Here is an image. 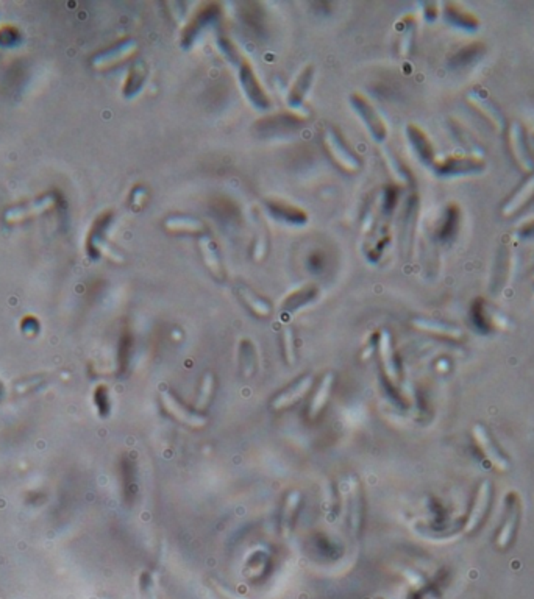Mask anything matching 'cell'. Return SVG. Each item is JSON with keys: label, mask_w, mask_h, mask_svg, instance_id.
I'll use <instances>...</instances> for the list:
<instances>
[{"label": "cell", "mask_w": 534, "mask_h": 599, "mask_svg": "<svg viewBox=\"0 0 534 599\" xmlns=\"http://www.w3.org/2000/svg\"><path fill=\"white\" fill-rule=\"evenodd\" d=\"M113 222V212L106 211L97 217L94 225L88 236V251L93 258H101V254L106 251L105 236Z\"/></svg>", "instance_id": "ac0fdd59"}, {"label": "cell", "mask_w": 534, "mask_h": 599, "mask_svg": "<svg viewBox=\"0 0 534 599\" xmlns=\"http://www.w3.org/2000/svg\"><path fill=\"white\" fill-rule=\"evenodd\" d=\"M164 229L172 234H202L205 233V225L202 222L188 214H172L164 219Z\"/></svg>", "instance_id": "cb8c5ba5"}, {"label": "cell", "mask_w": 534, "mask_h": 599, "mask_svg": "<svg viewBox=\"0 0 534 599\" xmlns=\"http://www.w3.org/2000/svg\"><path fill=\"white\" fill-rule=\"evenodd\" d=\"M508 145L517 166L523 172H527V174H534V160L528 150L527 141H525L523 130L519 124H513L508 128Z\"/></svg>", "instance_id": "9c48e42d"}, {"label": "cell", "mask_w": 534, "mask_h": 599, "mask_svg": "<svg viewBox=\"0 0 534 599\" xmlns=\"http://www.w3.org/2000/svg\"><path fill=\"white\" fill-rule=\"evenodd\" d=\"M266 250H267V239H266V234H262V236H260V237H258L257 242H255V247H253V258H255V259H258V261H261L262 258H265Z\"/></svg>", "instance_id": "7dc6e473"}, {"label": "cell", "mask_w": 534, "mask_h": 599, "mask_svg": "<svg viewBox=\"0 0 534 599\" xmlns=\"http://www.w3.org/2000/svg\"><path fill=\"white\" fill-rule=\"evenodd\" d=\"M236 293L255 316L269 317L270 313H272V306H270V303H267V300L260 297L257 292H253L250 287L240 284L236 287Z\"/></svg>", "instance_id": "f546056e"}, {"label": "cell", "mask_w": 534, "mask_h": 599, "mask_svg": "<svg viewBox=\"0 0 534 599\" xmlns=\"http://www.w3.org/2000/svg\"><path fill=\"white\" fill-rule=\"evenodd\" d=\"M313 382H314V378L311 375L302 376L300 380L295 381L286 390H283L280 395H277L272 400V409L282 410V409L289 407L295 403H299V401L309 392V389L313 387Z\"/></svg>", "instance_id": "9a60e30c"}, {"label": "cell", "mask_w": 534, "mask_h": 599, "mask_svg": "<svg viewBox=\"0 0 534 599\" xmlns=\"http://www.w3.org/2000/svg\"><path fill=\"white\" fill-rule=\"evenodd\" d=\"M212 214L222 222H230V224H235V222L240 220V209H237L236 203L230 199H216L212 200L211 207Z\"/></svg>", "instance_id": "e575fe53"}, {"label": "cell", "mask_w": 534, "mask_h": 599, "mask_svg": "<svg viewBox=\"0 0 534 599\" xmlns=\"http://www.w3.org/2000/svg\"><path fill=\"white\" fill-rule=\"evenodd\" d=\"M199 249H200L202 259L205 262V266H207V269L210 270V274L219 281L225 280V269H224V264H222L217 244L212 241L210 236L203 234L199 241Z\"/></svg>", "instance_id": "44dd1931"}, {"label": "cell", "mask_w": 534, "mask_h": 599, "mask_svg": "<svg viewBox=\"0 0 534 599\" xmlns=\"http://www.w3.org/2000/svg\"><path fill=\"white\" fill-rule=\"evenodd\" d=\"M341 494L344 507H346L349 516L351 534L358 536L361 520H363V496H361L359 482L355 476L349 474L341 481Z\"/></svg>", "instance_id": "3957f363"}, {"label": "cell", "mask_w": 534, "mask_h": 599, "mask_svg": "<svg viewBox=\"0 0 534 599\" xmlns=\"http://www.w3.org/2000/svg\"><path fill=\"white\" fill-rule=\"evenodd\" d=\"M212 390H215V376H212L211 373H207L203 376L199 397H197V409L203 410L205 407L208 406L210 398L212 395Z\"/></svg>", "instance_id": "b9f144b4"}, {"label": "cell", "mask_w": 534, "mask_h": 599, "mask_svg": "<svg viewBox=\"0 0 534 599\" xmlns=\"http://www.w3.org/2000/svg\"><path fill=\"white\" fill-rule=\"evenodd\" d=\"M322 142L328 157L333 160L336 166L341 167L347 174H356L361 169V160L350 150V147L344 142L338 131L327 128L322 135Z\"/></svg>", "instance_id": "6da1fadb"}, {"label": "cell", "mask_w": 534, "mask_h": 599, "mask_svg": "<svg viewBox=\"0 0 534 599\" xmlns=\"http://www.w3.org/2000/svg\"><path fill=\"white\" fill-rule=\"evenodd\" d=\"M467 102H469L476 111H480L489 124L497 128V130H503L505 128V116L502 114V111L498 110V106L489 100V97L484 94L483 91H471L467 94Z\"/></svg>", "instance_id": "4fadbf2b"}, {"label": "cell", "mask_w": 534, "mask_h": 599, "mask_svg": "<svg viewBox=\"0 0 534 599\" xmlns=\"http://www.w3.org/2000/svg\"><path fill=\"white\" fill-rule=\"evenodd\" d=\"M406 136H408V141L413 147L416 155L419 157V160L423 161L425 164H433L434 162V150H433V145L430 142L428 136L423 133L422 128H419L417 125H408L406 127Z\"/></svg>", "instance_id": "4316f807"}, {"label": "cell", "mask_w": 534, "mask_h": 599, "mask_svg": "<svg viewBox=\"0 0 534 599\" xmlns=\"http://www.w3.org/2000/svg\"><path fill=\"white\" fill-rule=\"evenodd\" d=\"M533 280H534V274H533Z\"/></svg>", "instance_id": "f907efd6"}, {"label": "cell", "mask_w": 534, "mask_h": 599, "mask_svg": "<svg viewBox=\"0 0 534 599\" xmlns=\"http://www.w3.org/2000/svg\"><path fill=\"white\" fill-rule=\"evenodd\" d=\"M484 303H483V300H478L473 305V308H472V318H473V322H475V325L478 326V328H481V330H489V322H488V318H486V316H484L483 313H484Z\"/></svg>", "instance_id": "ee69618b"}, {"label": "cell", "mask_w": 534, "mask_h": 599, "mask_svg": "<svg viewBox=\"0 0 534 599\" xmlns=\"http://www.w3.org/2000/svg\"><path fill=\"white\" fill-rule=\"evenodd\" d=\"M519 233H520L522 237H525V239H530V237H534V222H531V224H527L525 226H522L519 229Z\"/></svg>", "instance_id": "681fc988"}, {"label": "cell", "mask_w": 534, "mask_h": 599, "mask_svg": "<svg viewBox=\"0 0 534 599\" xmlns=\"http://www.w3.org/2000/svg\"><path fill=\"white\" fill-rule=\"evenodd\" d=\"M138 51V44L135 39H124L120 43L114 44L113 47L106 48V51L97 53L91 64L93 68L97 71H106L111 68H116V66L125 63L130 60Z\"/></svg>", "instance_id": "8992f818"}, {"label": "cell", "mask_w": 534, "mask_h": 599, "mask_svg": "<svg viewBox=\"0 0 534 599\" xmlns=\"http://www.w3.org/2000/svg\"><path fill=\"white\" fill-rule=\"evenodd\" d=\"M350 105H351V108L356 111V114L361 118V120L364 122V125L367 127L369 133L372 135L375 141L383 142L386 136H388V128H386L384 120L381 119L380 114L376 113V110L374 108L372 103L366 100V98L361 94H351L350 95Z\"/></svg>", "instance_id": "5b68a950"}, {"label": "cell", "mask_w": 534, "mask_h": 599, "mask_svg": "<svg viewBox=\"0 0 534 599\" xmlns=\"http://www.w3.org/2000/svg\"><path fill=\"white\" fill-rule=\"evenodd\" d=\"M384 160H386V162H388V166H389L391 172L394 174V177H396V179H397L399 183H401V184H408V183L411 182V175H409L408 172H406V169H405L404 164H401V162L396 158V155H394V153H389V152H388V149H384Z\"/></svg>", "instance_id": "f35d334b"}, {"label": "cell", "mask_w": 534, "mask_h": 599, "mask_svg": "<svg viewBox=\"0 0 534 599\" xmlns=\"http://www.w3.org/2000/svg\"><path fill=\"white\" fill-rule=\"evenodd\" d=\"M313 80H314V68L313 66H308V68H305L300 72V75L292 85L289 94H287V105H289V108L294 110L295 113H299L303 108V103H305L307 94L309 91L311 85H313Z\"/></svg>", "instance_id": "7402d4cb"}, {"label": "cell", "mask_w": 534, "mask_h": 599, "mask_svg": "<svg viewBox=\"0 0 534 599\" xmlns=\"http://www.w3.org/2000/svg\"><path fill=\"white\" fill-rule=\"evenodd\" d=\"M300 504V491L294 490L287 495L286 501L283 504V511L280 515V529L283 537H289L292 528H294V519L295 514H297V509Z\"/></svg>", "instance_id": "836d02e7"}, {"label": "cell", "mask_w": 534, "mask_h": 599, "mask_svg": "<svg viewBox=\"0 0 534 599\" xmlns=\"http://www.w3.org/2000/svg\"><path fill=\"white\" fill-rule=\"evenodd\" d=\"M237 358H240V368L241 373L245 378H250L257 372V364H258V356H257V347L255 343L249 339H242L240 342V348H237Z\"/></svg>", "instance_id": "1f68e13d"}, {"label": "cell", "mask_w": 534, "mask_h": 599, "mask_svg": "<svg viewBox=\"0 0 534 599\" xmlns=\"http://www.w3.org/2000/svg\"><path fill=\"white\" fill-rule=\"evenodd\" d=\"M484 51L483 44H471L464 48H461L458 53L451 56V64L453 66H466L471 61H473L476 56H478Z\"/></svg>", "instance_id": "ab89813d"}, {"label": "cell", "mask_w": 534, "mask_h": 599, "mask_svg": "<svg viewBox=\"0 0 534 599\" xmlns=\"http://www.w3.org/2000/svg\"><path fill=\"white\" fill-rule=\"evenodd\" d=\"M473 439L476 442V445L481 449V453L484 454V457L488 459V461L496 467L497 470L500 472H508L509 470V461L508 457L503 454V451L500 449V447L496 443V440L492 439V436L489 434L486 426L483 424H475L473 429Z\"/></svg>", "instance_id": "ba28073f"}, {"label": "cell", "mask_w": 534, "mask_h": 599, "mask_svg": "<svg viewBox=\"0 0 534 599\" xmlns=\"http://www.w3.org/2000/svg\"><path fill=\"white\" fill-rule=\"evenodd\" d=\"M237 71H240V83L244 89L245 95L249 97V100L257 106L258 110H262V111L269 110L270 98L265 89H262L257 75H255L252 64L247 60H244L240 66H237Z\"/></svg>", "instance_id": "52a82bcc"}, {"label": "cell", "mask_w": 534, "mask_h": 599, "mask_svg": "<svg viewBox=\"0 0 534 599\" xmlns=\"http://www.w3.org/2000/svg\"><path fill=\"white\" fill-rule=\"evenodd\" d=\"M302 120L303 118L299 116L297 113H280L257 122L255 128H257L260 135H282L284 131L297 128Z\"/></svg>", "instance_id": "7c38bea8"}, {"label": "cell", "mask_w": 534, "mask_h": 599, "mask_svg": "<svg viewBox=\"0 0 534 599\" xmlns=\"http://www.w3.org/2000/svg\"><path fill=\"white\" fill-rule=\"evenodd\" d=\"M333 381H334V376L332 373L324 375V378L320 380L319 387H317L313 400H311V405H309V417L311 418H316L320 412H322V409L327 406L328 400H330V395H332Z\"/></svg>", "instance_id": "d6a6232c"}, {"label": "cell", "mask_w": 534, "mask_h": 599, "mask_svg": "<svg viewBox=\"0 0 534 599\" xmlns=\"http://www.w3.org/2000/svg\"><path fill=\"white\" fill-rule=\"evenodd\" d=\"M217 46H219L220 53L224 55L230 63L235 64L236 68L245 60L244 56L241 55V52L237 51V47L235 46L233 41L230 39L227 35H219L217 36Z\"/></svg>", "instance_id": "8d00e7d4"}, {"label": "cell", "mask_w": 534, "mask_h": 599, "mask_svg": "<svg viewBox=\"0 0 534 599\" xmlns=\"http://www.w3.org/2000/svg\"><path fill=\"white\" fill-rule=\"evenodd\" d=\"M266 208L270 216L275 217L277 220L284 222V224L287 225L300 226V225H305L308 220L305 211L297 207H292V204L284 203L282 200H267Z\"/></svg>", "instance_id": "e0dca14e"}, {"label": "cell", "mask_w": 534, "mask_h": 599, "mask_svg": "<svg viewBox=\"0 0 534 599\" xmlns=\"http://www.w3.org/2000/svg\"><path fill=\"white\" fill-rule=\"evenodd\" d=\"M161 403L164 406V409L168 410V412L178 420L180 423H183L189 428H203L205 424L208 423L207 417H203L197 412H192V410H189L185 405L180 403V401L172 395L169 390H163L161 392Z\"/></svg>", "instance_id": "8fae6325"}, {"label": "cell", "mask_w": 534, "mask_h": 599, "mask_svg": "<svg viewBox=\"0 0 534 599\" xmlns=\"http://www.w3.org/2000/svg\"><path fill=\"white\" fill-rule=\"evenodd\" d=\"M484 167V162L475 158L467 157H451L446 161L439 162L436 166V172L441 175H466L473 174Z\"/></svg>", "instance_id": "d4e9b609"}, {"label": "cell", "mask_w": 534, "mask_h": 599, "mask_svg": "<svg viewBox=\"0 0 534 599\" xmlns=\"http://www.w3.org/2000/svg\"><path fill=\"white\" fill-rule=\"evenodd\" d=\"M211 584H212V588L216 590V593L222 598V599H247L245 596H241V595H237L236 592H233V590H230V588H227L225 585H222L220 582H216V580H211Z\"/></svg>", "instance_id": "bcb514c9"}, {"label": "cell", "mask_w": 534, "mask_h": 599, "mask_svg": "<svg viewBox=\"0 0 534 599\" xmlns=\"http://www.w3.org/2000/svg\"><path fill=\"white\" fill-rule=\"evenodd\" d=\"M378 599H383V598H378Z\"/></svg>", "instance_id": "816d5d0a"}, {"label": "cell", "mask_w": 534, "mask_h": 599, "mask_svg": "<svg viewBox=\"0 0 534 599\" xmlns=\"http://www.w3.org/2000/svg\"><path fill=\"white\" fill-rule=\"evenodd\" d=\"M515 267V254L509 249H503L500 251L494 274H492V283H491V291L494 295L502 292L506 284L509 283V278H511Z\"/></svg>", "instance_id": "5bb4252c"}, {"label": "cell", "mask_w": 534, "mask_h": 599, "mask_svg": "<svg viewBox=\"0 0 534 599\" xmlns=\"http://www.w3.org/2000/svg\"><path fill=\"white\" fill-rule=\"evenodd\" d=\"M520 519H522L520 496L517 495L515 491H509L505 498L503 523H502V526H500L497 537H496V546L498 549H506L513 543L515 532L517 529H519Z\"/></svg>", "instance_id": "7a4b0ae2"}, {"label": "cell", "mask_w": 534, "mask_h": 599, "mask_svg": "<svg viewBox=\"0 0 534 599\" xmlns=\"http://www.w3.org/2000/svg\"><path fill=\"white\" fill-rule=\"evenodd\" d=\"M413 325H414V328H417V330H421L423 333H430V334L439 335V338H446V339L459 340L464 335L461 328H458L455 325L443 323V322H438V320L414 318Z\"/></svg>", "instance_id": "83f0119b"}, {"label": "cell", "mask_w": 534, "mask_h": 599, "mask_svg": "<svg viewBox=\"0 0 534 599\" xmlns=\"http://www.w3.org/2000/svg\"><path fill=\"white\" fill-rule=\"evenodd\" d=\"M240 19L255 36H265L267 33V18L266 11L260 4H244L241 5Z\"/></svg>", "instance_id": "ffe728a7"}, {"label": "cell", "mask_w": 534, "mask_h": 599, "mask_svg": "<svg viewBox=\"0 0 534 599\" xmlns=\"http://www.w3.org/2000/svg\"><path fill=\"white\" fill-rule=\"evenodd\" d=\"M317 298H319V289L314 284L303 286L300 287V289L287 295V297L283 300L280 309L283 314L291 316L294 313H297L299 309L311 305V303H314Z\"/></svg>", "instance_id": "603a6c76"}, {"label": "cell", "mask_w": 534, "mask_h": 599, "mask_svg": "<svg viewBox=\"0 0 534 599\" xmlns=\"http://www.w3.org/2000/svg\"><path fill=\"white\" fill-rule=\"evenodd\" d=\"M378 353H380V359L386 376H388L391 382L397 384L400 380V368L396 358V351H394L392 338L388 331H383L380 338H378Z\"/></svg>", "instance_id": "2e32d148"}, {"label": "cell", "mask_w": 534, "mask_h": 599, "mask_svg": "<svg viewBox=\"0 0 534 599\" xmlns=\"http://www.w3.org/2000/svg\"><path fill=\"white\" fill-rule=\"evenodd\" d=\"M147 200H149V192H147V187L143 184H136L133 189L130 191L128 195V204L133 211H139L145 207Z\"/></svg>", "instance_id": "7bdbcfd3"}, {"label": "cell", "mask_w": 534, "mask_h": 599, "mask_svg": "<svg viewBox=\"0 0 534 599\" xmlns=\"http://www.w3.org/2000/svg\"><path fill=\"white\" fill-rule=\"evenodd\" d=\"M458 225H459V209L451 204V207L447 208L446 214H443L442 222H441V226L438 231L441 239L442 241L451 239V237H453L458 231Z\"/></svg>", "instance_id": "d590c367"}, {"label": "cell", "mask_w": 534, "mask_h": 599, "mask_svg": "<svg viewBox=\"0 0 534 599\" xmlns=\"http://www.w3.org/2000/svg\"><path fill=\"white\" fill-rule=\"evenodd\" d=\"M19 31L16 30L14 27L6 26L4 28H0V44L2 46H14L16 43H19Z\"/></svg>", "instance_id": "f6af8a7d"}, {"label": "cell", "mask_w": 534, "mask_h": 599, "mask_svg": "<svg viewBox=\"0 0 534 599\" xmlns=\"http://www.w3.org/2000/svg\"><path fill=\"white\" fill-rule=\"evenodd\" d=\"M325 266V256L320 251H314V253H311L309 254V258H308V267L311 269V270H314V272H317V270H320Z\"/></svg>", "instance_id": "c3c4849f"}, {"label": "cell", "mask_w": 534, "mask_h": 599, "mask_svg": "<svg viewBox=\"0 0 534 599\" xmlns=\"http://www.w3.org/2000/svg\"><path fill=\"white\" fill-rule=\"evenodd\" d=\"M447 18L459 27H466V28H475L476 27L475 16L464 11L463 8H459L458 5H448L447 6Z\"/></svg>", "instance_id": "74e56055"}, {"label": "cell", "mask_w": 534, "mask_h": 599, "mask_svg": "<svg viewBox=\"0 0 534 599\" xmlns=\"http://www.w3.org/2000/svg\"><path fill=\"white\" fill-rule=\"evenodd\" d=\"M389 244V226L380 222L376 226L371 229V236L367 237L366 242V256L369 261L376 262L381 258V253Z\"/></svg>", "instance_id": "f1b7e54d"}, {"label": "cell", "mask_w": 534, "mask_h": 599, "mask_svg": "<svg viewBox=\"0 0 534 599\" xmlns=\"http://www.w3.org/2000/svg\"><path fill=\"white\" fill-rule=\"evenodd\" d=\"M491 501H492V484L489 481H483L478 490H476L471 514L469 516H467V521L464 526L466 534H472V532H475L480 528L483 520L486 519Z\"/></svg>", "instance_id": "30bf717a"}, {"label": "cell", "mask_w": 534, "mask_h": 599, "mask_svg": "<svg viewBox=\"0 0 534 599\" xmlns=\"http://www.w3.org/2000/svg\"><path fill=\"white\" fill-rule=\"evenodd\" d=\"M147 80V68L143 61H138L131 66L124 83V97L133 98L143 91Z\"/></svg>", "instance_id": "4dcf8cb0"}, {"label": "cell", "mask_w": 534, "mask_h": 599, "mask_svg": "<svg viewBox=\"0 0 534 599\" xmlns=\"http://www.w3.org/2000/svg\"><path fill=\"white\" fill-rule=\"evenodd\" d=\"M534 199V174H531L527 182H525L519 189H517L509 199L506 200V203L503 204L502 212L503 216L509 217V216H514L519 212L522 208L527 207V204Z\"/></svg>", "instance_id": "484cf974"}, {"label": "cell", "mask_w": 534, "mask_h": 599, "mask_svg": "<svg viewBox=\"0 0 534 599\" xmlns=\"http://www.w3.org/2000/svg\"><path fill=\"white\" fill-rule=\"evenodd\" d=\"M53 203H55V200L52 199L51 195H44L38 200H33L30 203L19 204V207H14L11 209H8L5 212V220L8 222V224H19V222H22V220H26V219L33 217V216H38V214H41V212H44L46 209L52 208Z\"/></svg>", "instance_id": "d6986e66"}, {"label": "cell", "mask_w": 534, "mask_h": 599, "mask_svg": "<svg viewBox=\"0 0 534 599\" xmlns=\"http://www.w3.org/2000/svg\"><path fill=\"white\" fill-rule=\"evenodd\" d=\"M282 343H283V351H284V359L287 364H295V338H294V330L289 325L283 326L282 331Z\"/></svg>", "instance_id": "60d3db41"}, {"label": "cell", "mask_w": 534, "mask_h": 599, "mask_svg": "<svg viewBox=\"0 0 534 599\" xmlns=\"http://www.w3.org/2000/svg\"><path fill=\"white\" fill-rule=\"evenodd\" d=\"M219 16H220V6L217 4L202 5L199 10L194 13L191 21L186 24L182 31V38H180V44H182V47L189 48L191 46H194V43L199 39L203 30H207L211 24L219 21Z\"/></svg>", "instance_id": "277c9868"}]
</instances>
